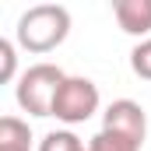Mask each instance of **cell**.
Returning a JSON list of instances; mask_svg holds the SVG:
<instances>
[{"label":"cell","instance_id":"1","mask_svg":"<svg viewBox=\"0 0 151 151\" xmlns=\"http://www.w3.org/2000/svg\"><path fill=\"white\" fill-rule=\"evenodd\" d=\"M70 35V11L60 4H35L18 18L14 39L28 53H49Z\"/></svg>","mask_w":151,"mask_h":151},{"label":"cell","instance_id":"2","mask_svg":"<svg viewBox=\"0 0 151 151\" xmlns=\"http://www.w3.org/2000/svg\"><path fill=\"white\" fill-rule=\"evenodd\" d=\"M67 74L56 63H35L18 77V106L28 116H53V102L60 95Z\"/></svg>","mask_w":151,"mask_h":151},{"label":"cell","instance_id":"3","mask_svg":"<svg viewBox=\"0 0 151 151\" xmlns=\"http://www.w3.org/2000/svg\"><path fill=\"white\" fill-rule=\"evenodd\" d=\"M95 113H99V88H95V81H88V77H67L63 88H60V95H56V102H53V116L60 123L74 127V123L91 119Z\"/></svg>","mask_w":151,"mask_h":151},{"label":"cell","instance_id":"4","mask_svg":"<svg viewBox=\"0 0 151 151\" xmlns=\"http://www.w3.org/2000/svg\"><path fill=\"white\" fill-rule=\"evenodd\" d=\"M102 130H113V134H123V137L144 144V137H148V116H144V106L134 102V99H116L113 106L102 113Z\"/></svg>","mask_w":151,"mask_h":151},{"label":"cell","instance_id":"5","mask_svg":"<svg viewBox=\"0 0 151 151\" xmlns=\"http://www.w3.org/2000/svg\"><path fill=\"white\" fill-rule=\"evenodd\" d=\"M113 14L127 35H148L151 32V0H116Z\"/></svg>","mask_w":151,"mask_h":151},{"label":"cell","instance_id":"6","mask_svg":"<svg viewBox=\"0 0 151 151\" xmlns=\"http://www.w3.org/2000/svg\"><path fill=\"white\" fill-rule=\"evenodd\" d=\"M0 151H32V130L18 116L0 119Z\"/></svg>","mask_w":151,"mask_h":151},{"label":"cell","instance_id":"7","mask_svg":"<svg viewBox=\"0 0 151 151\" xmlns=\"http://www.w3.org/2000/svg\"><path fill=\"white\" fill-rule=\"evenodd\" d=\"M39 151H88V144L77 137L74 130H49L39 141Z\"/></svg>","mask_w":151,"mask_h":151},{"label":"cell","instance_id":"8","mask_svg":"<svg viewBox=\"0 0 151 151\" xmlns=\"http://www.w3.org/2000/svg\"><path fill=\"white\" fill-rule=\"evenodd\" d=\"M88 151H141V144L123 137V134H113V130H99L88 141Z\"/></svg>","mask_w":151,"mask_h":151},{"label":"cell","instance_id":"9","mask_svg":"<svg viewBox=\"0 0 151 151\" xmlns=\"http://www.w3.org/2000/svg\"><path fill=\"white\" fill-rule=\"evenodd\" d=\"M130 70L144 81H151V39H141L130 49Z\"/></svg>","mask_w":151,"mask_h":151},{"label":"cell","instance_id":"10","mask_svg":"<svg viewBox=\"0 0 151 151\" xmlns=\"http://www.w3.org/2000/svg\"><path fill=\"white\" fill-rule=\"evenodd\" d=\"M18 67V56H14V42L11 39H0V81H11Z\"/></svg>","mask_w":151,"mask_h":151}]
</instances>
